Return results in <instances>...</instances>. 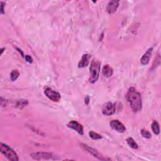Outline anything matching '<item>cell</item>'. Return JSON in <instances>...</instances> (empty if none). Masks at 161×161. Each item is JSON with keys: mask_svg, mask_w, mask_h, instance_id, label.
<instances>
[{"mask_svg": "<svg viewBox=\"0 0 161 161\" xmlns=\"http://www.w3.org/2000/svg\"><path fill=\"white\" fill-rule=\"evenodd\" d=\"M81 147L85 150H86L87 152H89V154H91L93 156H94V157L97 158L98 159L101 160H110L108 158H106L104 156H103L99 152H98L97 150L88 146L87 145H86L84 144H80Z\"/></svg>", "mask_w": 161, "mask_h": 161, "instance_id": "cell-4", "label": "cell"}, {"mask_svg": "<svg viewBox=\"0 0 161 161\" xmlns=\"http://www.w3.org/2000/svg\"><path fill=\"white\" fill-rule=\"evenodd\" d=\"M127 144H128V146L133 149H137L139 148L138 144L135 142V141L133 140V139H132L131 137H129L127 139Z\"/></svg>", "mask_w": 161, "mask_h": 161, "instance_id": "cell-15", "label": "cell"}, {"mask_svg": "<svg viewBox=\"0 0 161 161\" xmlns=\"http://www.w3.org/2000/svg\"><path fill=\"white\" fill-rule=\"evenodd\" d=\"M4 50H5V48H2V52H1V53H2H2H3V52Z\"/></svg>", "mask_w": 161, "mask_h": 161, "instance_id": "cell-24", "label": "cell"}, {"mask_svg": "<svg viewBox=\"0 0 161 161\" xmlns=\"http://www.w3.org/2000/svg\"><path fill=\"white\" fill-rule=\"evenodd\" d=\"M16 49H17L18 50H19V52L20 53H21V55H22V57H23V52L22 51V50H20V49H18V48H17Z\"/></svg>", "mask_w": 161, "mask_h": 161, "instance_id": "cell-23", "label": "cell"}, {"mask_svg": "<svg viewBox=\"0 0 161 161\" xmlns=\"http://www.w3.org/2000/svg\"><path fill=\"white\" fill-rule=\"evenodd\" d=\"M110 127L120 133H123L126 131V128L124 125L118 120H113L110 123Z\"/></svg>", "mask_w": 161, "mask_h": 161, "instance_id": "cell-9", "label": "cell"}, {"mask_svg": "<svg viewBox=\"0 0 161 161\" xmlns=\"http://www.w3.org/2000/svg\"><path fill=\"white\" fill-rule=\"evenodd\" d=\"M102 73L105 77H110L113 74V70L109 65H105L102 69Z\"/></svg>", "mask_w": 161, "mask_h": 161, "instance_id": "cell-13", "label": "cell"}, {"mask_svg": "<svg viewBox=\"0 0 161 161\" xmlns=\"http://www.w3.org/2000/svg\"><path fill=\"white\" fill-rule=\"evenodd\" d=\"M89 135L91 139H93V140H99L102 139V136L100 134H98L97 133H95L93 131H91L89 132Z\"/></svg>", "mask_w": 161, "mask_h": 161, "instance_id": "cell-17", "label": "cell"}, {"mask_svg": "<svg viewBox=\"0 0 161 161\" xmlns=\"http://www.w3.org/2000/svg\"><path fill=\"white\" fill-rule=\"evenodd\" d=\"M32 157L37 160H54V156L51 153L48 152H35L31 154Z\"/></svg>", "mask_w": 161, "mask_h": 161, "instance_id": "cell-6", "label": "cell"}, {"mask_svg": "<svg viewBox=\"0 0 161 161\" xmlns=\"http://www.w3.org/2000/svg\"><path fill=\"white\" fill-rule=\"evenodd\" d=\"M141 135H142L143 137H144L146 139H150L151 138V133L147 130L146 129H142L140 132Z\"/></svg>", "mask_w": 161, "mask_h": 161, "instance_id": "cell-18", "label": "cell"}, {"mask_svg": "<svg viewBox=\"0 0 161 161\" xmlns=\"http://www.w3.org/2000/svg\"><path fill=\"white\" fill-rule=\"evenodd\" d=\"M0 151L8 160L12 161H18L19 160L17 154L8 146L3 143L0 144Z\"/></svg>", "mask_w": 161, "mask_h": 161, "instance_id": "cell-3", "label": "cell"}, {"mask_svg": "<svg viewBox=\"0 0 161 161\" xmlns=\"http://www.w3.org/2000/svg\"><path fill=\"white\" fill-rule=\"evenodd\" d=\"M152 50L153 48H150L144 53V54L142 56V57L140 59V63L142 65L146 66L149 63L150 59L152 56Z\"/></svg>", "mask_w": 161, "mask_h": 161, "instance_id": "cell-11", "label": "cell"}, {"mask_svg": "<svg viewBox=\"0 0 161 161\" xmlns=\"http://www.w3.org/2000/svg\"><path fill=\"white\" fill-rule=\"evenodd\" d=\"M101 67V62L98 59H93L91 62V66L89 67L90 76L89 78V81L93 84L96 83L99 78Z\"/></svg>", "mask_w": 161, "mask_h": 161, "instance_id": "cell-2", "label": "cell"}, {"mask_svg": "<svg viewBox=\"0 0 161 161\" xmlns=\"http://www.w3.org/2000/svg\"><path fill=\"white\" fill-rule=\"evenodd\" d=\"M91 58V56L87 54H84L81 58V59L80 60L79 64H78V67L79 68H83L86 67L88 66L89 63V60Z\"/></svg>", "mask_w": 161, "mask_h": 161, "instance_id": "cell-12", "label": "cell"}, {"mask_svg": "<svg viewBox=\"0 0 161 161\" xmlns=\"http://www.w3.org/2000/svg\"><path fill=\"white\" fill-rule=\"evenodd\" d=\"M20 76V73L18 70H13L10 74V78L12 81H15Z\"/></svg>", "mask_w": 161, "mask_h": 161, "instance_id": "cell-16", "label": "cell"}, {"mask_svg": "<svg viewBox=\"0 0 161 161\" xmlns=\"http://www.w3.org/2000/svg\"><path fill=\"white\" fill-rule=\"evenodd\" d=\"M118 6H119V1H116V0L110 1L109 2L108 6H107L106 8L107 12L110 15L113 14L117 12Z\"/></svg>", "mask_w": 161, "mask_h": 161, "instance_id": "cell-10", "label": "cell"}, {"mask_svg": "<svg viewBox=\"0 0 161 161\" xmlns=\"http://www.w3.org/2000/svg\"><path fill=\"white\" fill-rule=\"evenodd\" d=\"M27 104H28L27 100H20V101H18L17 106H19V108H22V106L24 107L26 105H27Z\"/></svg>", "mask_w": 161, "mask_h": 161, "instance_id": "cell-19", "label": "cell"}, {"mask_svg": "<svg viewBox=\"0 0 161 161\" xmlns=\"http://www.w3.org/2000/svg\"><path fill=\"white\" fill-rule=\"evenodd\" d=\"M25 60H26V61H27L28 62H29V63H32V62H33V59H32V57L30 56H29V55H26V56H25Z\"/></svg>", "mask_w": 161, "mask_h": 161, "instance_id": "cell-20", "label": "cell"}, {"mask_svg": "<svg viewBox=\"0 0 161 161\" xmlns=\"http://www.w3.org/2000/svg\"><path fill=\"white\" fill-rule=\"evenodd\" d=\"M152 129L153 132L156 134V135H159L160 133V127H159V124L157 121H154L152 123Z\"/></svg>", "mask_w": 161, "mask_h": 161, "instance_id": "cell-14", "label": "cell"}, {"mask_svg": "<svg viewBox=\"0 0 161 161\" xmlns=\"http://www.w3.org/2000/svg\"><path fill=\"white\" fill-rule=\"evenodd\" d=\"M44 93L49 99L53 102H58L60 99V94L50 87H46Z\"/></svg>", "mask_w": 161, "mask_h": 161, "instance_id": "cell-5", "label": "cell"}, {"mask_svg": "<svg viewBox=\"0 0 161 161\" xmlns=\"http://www.w3.org/2000/svg\"><path fill=\"white\" fill-rule=\"evenodd\" d=\"M89 100H90V98H89V97L88 96H87L86 98H85V103L86 104H88L89 103Z\"/></svg>", "mask_w": 161, "mask_h": 161, "instance_id": "cell-22", "label": "cell"}, {"mask_svg": "<svg viewBox=\"0 0 161 161\" xmlns=\"http://www.w3.org/2000/svg\"><path fill=\"white\" fill-rule=\"evenodd\" d=\"M5 6V3L3 2H1V13L3 15L5 13L4 8Z\"/></svg>", "mask_w": 161, "mask_h": 161, "instance_id": "cell-21", "label": "cell"}, {"mask_svg": "<svg viewBox=\"0 0 161 161\" xmlns=\"http://www.w3.org/2000/svg\"><path fill=\"white\" fill-rule=\"evenodd\" d=\"M67 127H69L70 128H72L74 130L76 131L79 134H80V135H83L84 134V129H83V125L76 121L73 120V121L69 122L67 123Z\"/></svg>", "mask_w": 161, "mask_h": 161, "instance_id": "cell-8", "label": "cell"}, {"mask_svg": "<svg viewBox=\"0 0 161 161\" xmlns=\"http://www.w3.org/2000/svg\"><path fill=\"white\" fill-rule=\"evenodd\" d=\"M102 113L104 115L106 116H111L115 113V106L111 103L108 102L105 103L102 108Z\"/></svg>", "mask_w": 161, "mask_h": 161, "instance_id": "cell-7", "label": "cell"}, {"mask_svg": "<svg viewBox=\"0 0 161 161\" xmlns=\"http://www.w3.org/2000/svg\"><path fill=\"white\" fill-rule=\"evenodd\" d=\"M126 97L131 108L134 112H138L142 110V97L135 87H130L128 89Z\"/></svg>", "mask_w": 161, "mask_h": 161, "instance_id": "cell-1", "label": "cell"}]
</instances>
